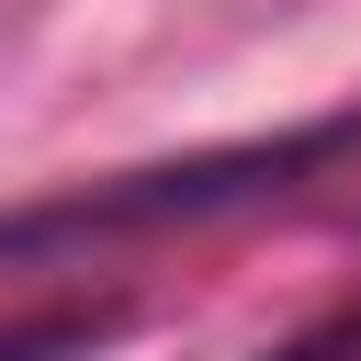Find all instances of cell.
Here are the masks:
<instances>
[{
	"label": "cell",
	"mask_w": 361,
	"mask_h": 361,
	"mask_svg": "<svg viewBox=\"0 0 361 361\" xmlns=\"http://www.w3.org/2000/svg\"><path fill=\"white\" fill-rule=\"evenodd\" d=\"M113 327H124L113 305H56V316H23V327H0V361H90Z\"/></svg>",
	"instance_id": "cell-1"
}]
</instances>
